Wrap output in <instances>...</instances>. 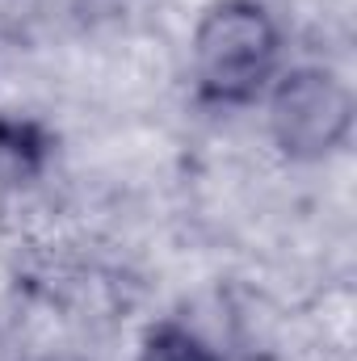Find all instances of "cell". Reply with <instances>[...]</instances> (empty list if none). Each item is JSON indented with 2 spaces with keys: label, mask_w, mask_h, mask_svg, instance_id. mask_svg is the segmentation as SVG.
<instances>
[{
  "label": "cell",
  "mask_w": 357,
  "mask_h": 361,
  "mask_svg": "<svg viewBox=\"0 0 357 361\" xmlns=\"http://www.w3.org/2000/svg\"><path fill=\"white\" fill-rule=\"evenodd\" d=\"M282 25L265 0H214L189 34L193 89L206 105H253L277 80Z\"/></svg>",
  "instance_id": "cell-1"
},
{
  "label": "cell",
  "mask_w": 357,
  "mask_h": 361,
  "mask_svg": "<svg viewBox=\"0 0 357 361\" xmlns=\"http://www.w3.org/2000/svg\"><path fill=\"white\" fill-rule=\"evenodd\" d=\"M135 361H223L214 353V345L193 332L189 324H177V319H160L143 332L139 349H135Z\"/></svg>",
  "instance_id": "cell-3"
},
{
  "label": "cell",
  "mask_w": 357,
  "mask_h": 361,
  "mask_svg": "<svg viewBox=\"0 0 357 361\" xmlns=\"http://www.w3.org/2000/svg\"><path fill=\"white\" fill-rule=\"evenodd\" d=\"M269 135L282 156L320 164L349 147L353 92L328 68H294L269 85Z\"/></svg>",
  "instance_id": "cell-2"
},
{
  "label": "cell",
  "mask_w": 357,
  "mask_h": 361,
  "mask_svg": "<svg viewBox=\"0 0 357 361\" xmlns=\"http://www.w3.org/2000/svg\"><path fill=\"white\" fill-rule=\"evenodd\" d=\"M47 135L34 122L21 118H0V156H8L17 169H38L47 160Z\"/></svg>",
  "instance_id": "cell-4"
}]
</instances>
